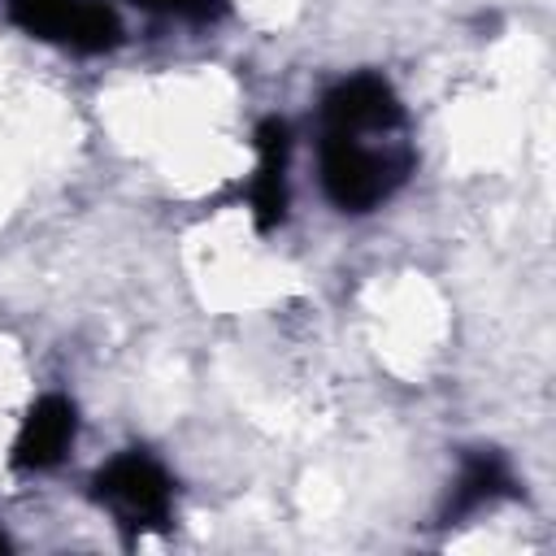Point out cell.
I'll use <instances>...</instances> for the list:
<instances>
[{
  "label": "cell",
  "instance_id": "277c9868",
  "mask_svg": "<svg viewBox=\"0 0 556 556\" xmlns=\"http://www.w3.org/2000/svg\"><path fill=\"white\" fill-rule=\"evenodd\" d=\"M252 182H248V208L256 230H274L287 217L291 204V187H287V169H291V126L282 117H261L252 130Z\"/></svg>",
  "mask_w": 556,
  "mask_h": 556
},
{
  "label": "cell",
  "instance_id": "7a4b0ae2",
  "mask_svg": "<svg viewBox=\"0 0 556 556\" xmlns=\"http://www.w3.org/2000/svg\"><path fill=\"white\" fill-rule=\"evenodd\" d=\"M174 473L143 447H122L91 473V500L122 534H161L174 521Z\"/></svg>",
  "mask_w": 556,
  "mask_h": 556
},
{
  "label": "cell",
  "instance_id": "8992f818",
  "mask_svg": "<svg viewBox=\"0 0 556 556\" xmlns=\"http://www.w3.org/2000/svg\"><path fill=\"white\" fill-rule=\"evenodd\" d=\"M521 486H517V473H513V460L500 452V447H469L456 465V478L447 486V504H443V521H465L482 508H495L500 500H513Z\"/></svg>",
  "mask_w": 556,
  "mask_h": 556
},
{
  "label": "cell",
  "instance_id": "3957f363",
  "mask_svg": "<svg viewBox=\"0 0 556 556\" xmlns=\"http://www.w3.org/2000/svg\"><path fill=\"white\" fill-rule=\"evenodd\" d=\"M9 22L30 39L74 52H109L122 43V17L104 0H9Z\"/></svg>",
  "mask_w": 556,
  "mask_h": 556
},
{
  "label": "cell",
  "instance_id": "52a82bcc",
  "mask_svg": "<svg viewBox=\"0 0 556 556\" xmlns=\"http://www.w3.org/2000/svg\"><path fill=\"white\" fill-rule=\"evenodd\" d=\"M143 13L156 17H178V22H217L226 0H135Z\"/></svg>",
  "mask_w": 556,
  "mask_h": 556
},
{
  "label": "cell",
  "instance_id": "5b68a950",
  "mask_svg": "<svg viewBox=\"0 0 556 556\" xmlns=\"http://www.w3.org/2000/svg\"><path fill=\"white\" fill-rule=\"evenodd\" d=\"M74 439H78V408H74V400L61 395V391H48V395H39V400L26 408L9 460H13L17 469L39 473V469L61 465L65 452L74 447Z\"/></svg>",
  "mask_w": 556,
  "mask_h": 556
},
{
  "label": "cell",
  "instance_id": "6da1fadb",
  "mask_svg": "<svg viewBox=\"0 0 556 556\" xmlns=\"http://www.w3.org/2000/svg\"><path fill=\"white\" fill-rule=\"evenodd\" d=\"M417 169V148L408 143V122L395 126H352L317 122V182L339 213L382 208Z\"/></svg>",
  "mask_w": 556,
  "mask_h": 556
}]
</instances>
